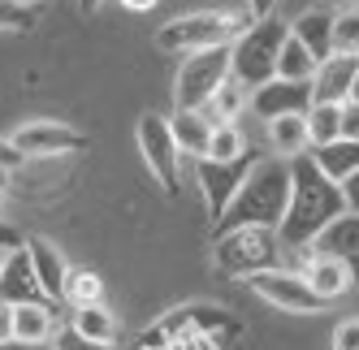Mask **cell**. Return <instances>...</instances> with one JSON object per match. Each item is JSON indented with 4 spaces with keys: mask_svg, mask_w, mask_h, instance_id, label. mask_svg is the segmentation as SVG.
<instances>
[{
    "mask_svg": "<svg viewBox=\"0 0 359 350\" xmlns=\"http://www.w3.org/2000/svg\"><path fill=\"white\" fill-rule=\"evenodd\" d=\"M342 212H346V204H342L338 182H329L316 169L312 156L290 160V204H286V216H281V225H277L281 246L307 251V246L320 238L325 225H333Z\"/></svg>",
    "mask_w": 359,
    "mask_h": 350,
    "instance_id": "6da1fadb",
    "label": "cell"
},
{
    "mask_svg": "<svg viewBox=\"0 0 359 350\" xmlns=\"http://www.w3.org/2000/svg\"><path fill=\"white\" fill-rule=\"evenodd\" d=\"M290 204V164L286 160H255V169L247 173L243 190L234 195V204L225 208V216L212 225L217 234L225 230H277Z\"/></svg>",
    "mask_w": 359,
    "mask_h": 350,
    "instance_id": "7a4b0ae2",
    "label": "cell"
},
{
    "mask_svg": "<svg viewBox=\"0 0 359 350\" xmlns=\"http://www.w3.org/2000/svg\"><path fill=\"white\" fill-rule=\"evenodd\" d=\"M290 39V22H281L277 13L255 18L251 27L229 43V78L243 91H255L277 78V57Z\"/></svg>",
    "mask_w": 359,
    "mask_h": 350,
    "instance_id": "3957f363",
    "label": "cell"
},
{
    "mask_svg": "<svg viewBox=\"0 0 359 350\" xmlns=\"http://www.w3.org/2000/svg\"><path fill=\"white\" fill-rule=\"evenodd\" d=\"M251 27L247 9H195L165 22L156 31V43L165 52H208V48H229L243 31Z\"/></svg>",
    "mask_w": 359,
    "mask_h": 350,
    "instance_id": "277c9868",
    "label": "cell"
},
{
    "mask_svg": "<svg viewBox=\"0 0 359 350\" xmlns=\"http://www.w3.org/2000/svg\"><path fill=\"white\" fill-rule=\"evenodd\" d=\"M212 264L225 277H255V272L281 268V238L277 230H225L212 238Z\"/></svg>",
    "mask_w": 359,
    "mask_h": 350,
    "instance_id": "5b68a950",
    "label": "cell"
},
{
    "mask_svg": "<svg viewBox=\"0 0 359 350\" xmlns=\"http://www.w3.org/2000/svg\"><path fill=\"white\" fill-rule=\"evenodd\" d=\"M225 83H229V48L191 52L173 78V99H177V108H203Z\"/></svg>",
    "mask_w": 359,
    "mask_h": 350,
    "instance_id": "8992f818",
    "label": "cell"
},
{
    "mask_svg": "<svg viewBox=\"0 0 359 350\" xmlns=\"http://www.w3.org/2000/svg\"><path fill=\"white\" fill-rule=\"evenodd\" d=\"M135 143H139V156L147 160L151 178L161 182L165 195H177V169H182V152H177V143L169 134V117L161 113H143L139 126H135Z\"/></svg>",
    "mask_w": 359,
    "mask_h": 350,
    "instance_id": "52a82bcc",
    "label": "cell"
},
{
    "mask_svg": "<svg viewBox=\"0 0 359 350\" xmlns=\"http://www.w3.org/2000/svg\"><path fill=\"white\" fill-rule=\"evenodd\" d=\"M255 152L238 156V160H195V178H199V195H203V204H208V220L217 225L225 216V208L234 204V195L243 190L247 182V173L255 169Z\"/></svg>",
    "mask_w": 359,
    "mask_h": 350,
    "instance_id": "ba28073f",
    "label": "cell"
},
{
    "mask_svg": "<svg viewBox=\"0 0 359 350\" xmlns=\"http://www.w3.org/2000/svg\"><path fill=\"white\" fill-rule=\"evenodd\" d=\"M9 147L22 160H53V156H69V152H83L87 134L61 126V121H27L9 134Z\"/></svg>",
    "mask_w": 359,
    "mask_h": 350,
    "instance_id": "9c48e42d",
    "label": "cell"
},
{
    "mask_svg": "<svg viewBox=\"0 0 359 350\" xmlns=\"http://www.w3.org/2000/svg\"><path fill=\"white\" fill-rule=\"evenodd\" d=\"M251 294H260L269 307H281V312H320L325 303L312 294V286L303 281V272H290V268H269V272H255L247 277Z\"/></svg>",
    "mask_w": 359,
    "mask_h": 350,
    "instance_id": "30bf717a",
    "label": "cell"
},
{
    "mask_svg": "<svg viewBox=\"0 0 359 350\" xmlns=\"http://www.w3.org/2000/svg\"><path fill=\"white\" fill-rule=\"evenodd\" d=\"M247 108L255 113L269 126V121L286 117V113H307L312 108V83H286V78H273L264 87L247 91Z\"/></svg>",
    "mask_w": 359,
    "mask_h": 350,
    "instance_id": "8fae6325",
    "label": "cell"
},
{
    "mask_svg": "<svg viewBox=\"0 0 359 350\" xmlns=\"http://www.w3.org/2000/svg\"><path fill=\"white\" fill-rule=\"evenodd\" d=\"M22 251H27V260L35 268V281L48 294V303L53 307L65 303V272H69V264L61 255V246L53 238H22Z\"/></svg>",
    "mask_w": 359,
    "mask_h": 350,
    "instance_id": "7c38bea8",
    "label": "cell"
},
{
    "mask_svg": "<svg viewBox=\"0 0 359 350\" xmlns=\"http://www.w3.org/2000/svg\"><path fill=\"white\" fill-rule=\"evenodd\" d=\"M312 255H329V260H338L355 272V281H359V212H342L333 225H325L320 238L307 246Z\"/></svg>",
    "mask_w": 359,
    "mask_h": 350,
    "instance_id": "4fadbf2b",
    "label": "cell"
},
{
    "mask_svg": "<svg viewBox=\"0 0 359 350\" xmlns=\"http://www.w3.org/2000/svg\"><path fill=\"white\" fill-rule=\"evenodd\" d=\"M303 281L312 286V294L320 298V303H338V298H346L355 290V272L338 260H329V255H312L307 251L303 255Z\"/></svg>",
    "mask_w": 359,
    "mask_h": 350,
    "instance_id": "5bb4252c",
    "label": "cell"
},
{
    "mask_svg": "<svg viewBox=\"0 0 359 350\" xmlns=\"http://www.w3.org/2000/svg\"><path fill=\"white\" fill-rule=\"evenodd\" d=\"M355 74H359V57L333 52L329 61H320L316 74H312V104H346L351 87H355Z\"/></svg>",
    "mask_w": 359,
    "mask_h": 350,
    "instance_id": "9a60e30c",
    "label": "cell"
},
{
    "mask_svg": "<svg viewBox=\"0 0 359 350\" xmlns=\"http://www.w3.org/2000/svg\"><path fill=\"white\" fill-rule=\"evenodd\" d=\"M0 303H9V307H31V303H48V294L39 290L35 281V268L27 260V251H9V264L5 272H0Z\"/></svg>",
    "mask_w": 359,
    "mask_h": 350,
    "instance_id": "2e32d148",
    "label": "cell"
},
{
    "mask_svg": "<svg viewBox=\"0 0 359 350\" xmlns=\"http://www.w3.org/2000/svg\"><path fill=\"white\" fill-rule=\"evenodd\" d=\"M57 307L53 303H31V307H13V342L22 346H53L57 337Z\"/></svg>",
    "mask_w": 359,
    "mask_h": 350,
    "instance_id": "e0dca14e",
    "label": "cell"
},
{
    "mask_svg": "<svg viewBox=\"0 0 359 350\" xmlns=\"http://www.w3.org/2000/svg\"><path fill=\"white\" fill-rule=\"evenodd\" d=\"M169 134L177 143V152L203 160V156H208V143H212V121L203 117L199 108H177L169 117Z\"/></svg>",
    "mask_w": 359,
    "mask_h": 350,
    "instance_id": "ac0fdd59",
    "label": "cell"
},
{
    "mask_svg": "<svg viewBox=\"0 0 359 350\" xmlns=\"http://www.w3.org/2000/svg\"><path fill=\"white\" fill-rule=\"evenodd\" d=\"M269 143H273V156L277 160H299L312 152V139H307V113H286L269 121Z\"/></svg>",
    "mask_w": 359,
    "mask_h": 350,
    "instance_id": "d6986e66",
    "label": "cell"
},
{
    "mask_svg": "<svg viewBox=\"0 0 359 350\" xmlns=\"http://www.w3.org/2000/svg\"><path fill=\"white\" fill-rule=\"evenodd\" d=\"M290 35L307 48V52H312V61H316V65L333 57V13H325V9L299 13V18L290 22Z\"/></svg>",
    "mask_w": 359,
    "mask_h": 350,
    "instance_id": "ffe728a7",
    "label": "cell"
},
{
    "mask_svg": "<svg viewBox=\"0 0 359 350\" xmlns=\"http://www.w3.org/2000/svg\"><path fill=\"white\" fill-rule=\"evenodd\" d=\"M69 329L79 333V337H87V342H95V346H113V342L121 337L117 316H113L104 303H91V307H69Z\"/></svg>",
    "mask_w": 359,
    "mask_h": 350,
    "instance_id": "44dd1931",
    "label": "cell"
},
{
    "mask_svg": "<svg viewBox=\"0 0 359 350\" xmlns=\"http://www.w3.org/2000/svg\"><path fill=\"white\" fill-rule=\"evenodd\" d=\"M316 160V169L325 173L329 182H346L351 173L359 169V143H346V139H338V143H325V147H312L307 152Z\"/></svg>",
    "mask_w": 359,
    "mask_h": 350,
    "instance_id": "7402d4cb",
    "label": "cell"
},
{
    "mask_svg": "<svg viewBox=\"0 0 359 350\" xmlns=\"http://www.w3.org/2000/svg\"><path fill=\"white\" fill-rule=\"evenodd\" d=\"M104 303V277L95 268H69L65 272V307H91Z\"/></svg>",
    "mask_w": 359,
    "mask_h": 350,
    "instance_id": "603a6c76",
    "label": "cell"
},
{
    "mask_svg": "<svg viewBox=\"0 0 359 350\" xmlns=\"http://www.w3.org/2000/svg\"><path fill=\"white\" fill-rule=\"evenodd\" d=\"M243 104H247V91L234 83V78H229L212 99H208V104H203L199 113L203 117H208L212 121V126H234V121H238V113H243Z\"/></svg>",
    "mask_w": 359,
    "mask_h": 350,
    "instance_id": "cb8c5ba5",
    "label": "cell"
},
{
    "mask_svg": "<svg viewBox=\"0 0 359 350\" xmlns=\"http://www.w3.org/2000/svg\"><path fill=\"white\" fill-rule=\"evenodd\" d=\"M307 139H312V147L338 143L342 139V104H312L307 108Z\"/></svg>",
    "mask_w": 359,
    "mask_h": 350,
    "instance_id": "d4e9b609",
    "label": "cell"
},
{
    "mask_svg": "<svg viewBox=\"0 0 359 350\" xmlns=\"http://www.w3.org/2000/svg\"><path fill=\"white\" fill-rule=\"evenodd\" d=\"M312 74H316V61L312 52L290 35L286 48H281V57H277V78H286V83H312Z\"/></svg>",
    "mask_w": 359,
    "mask_h": 350,
    "instance_id": "484cf974",
    "label": "cell"
},
{
    "mask_svg": "<svg viewBox=\"0 0 359 350\" xmlns=\"http://www.w3.org/2000/svg\"><path fill=\"white\" fill-rule=\"evenodd\" d=\"M247 152L251 147H247V134L238 126H212V143H208V156L203 160H238Z\"/></svg>",
    "mask_w": 359,
    "mask_h": 350,
    "instance_id": "4316f807",
    "label": "cell"
},
{
    "mask_svg": "<svg viewBox=\"0 0 359 350\" xmlns=\"http://www.w3.org/2000/svg\"><path fill=\"white\" fill-rule=\"evenodd\" d=\"M333 52L338 57H359V9L333 13Z\"/></svg>",
    "mask_w": 359,
    "mask_h": 350,
    "instance_id": "83f0119b",
    "label": "cell"
},
{
    "mask_svg": "<svg viewBox=\"0 0 359 350\" xmlns=\"http://www.w3.org/2000/svg\"><path fill=\"white\" fill-rule=\"evenodd\" d=\"M35 9H27L22 0H0V31H31Z\"/></svg>",
    "mask_w": 359,
    "mask_h": 350,
    "instance_id": "f1b7e54d",
    "label": "cell"
},
{
    "mask_svg": "<svg viewBox=\"0 0 359 350\" xmlns=\"http://www.w3.org/2000/svg\"><path fill=\"white\" fill-rule=\"evenodd\" d=\"M53 350H113V346H95V342L79 337L74 329H61V333L53 337Z\"/></svg>",
    "mask_w": 359,
    "mask_h": 350,
    "instance_id": "f546056e",
    "label": "cell"
},
{
    "mask_svg": "<svg viewBox=\"0 0 359 350\" xmlns=\"http://www.w3.org/2000/svg\"><path fill=\"white\" fill-rule=\"evenodd\" d=\"M333 350H359V320H342L333 329Z\"/></svg>",
    "mask_w": 359,
    "mask_h": 350,
    "instance_id": "4dcf8cb0",
    "label": "cell"
},
{
    "mask_svg": "<svg viewBox=\"0 0 359 350\" xmlns=\"http://www.w3.org/2000/svg\"><path fill=\"white\" fill-rule=\"evenodd\" d=\"M342 139L346 143H359V104H342Z\"/></svg>",
    "mask_w": 359,
    "mask_h": 350,
    "instance_id": "1f68e13d",
    "label": "cell"
},
{
    "mask_svg": "<svg viewBox=\"0 0 359 350\" xmlns=\"http://www.w3.org/2000/svg\"><path fill=\"white\" fill-rule=\"evenodd\" d=\"M338 190H342V204H346V212H359V169L351 173L346 182H338Z\"/></svg>",
    "mask_w": 359,
    "mask_h": 350,
    "instance_id": "d6a6232c",
    "label": "cell"
},
{
    "mask_svg": "<svg viewBox=\"0 0 359 350\" xmlns=\"http://www.w3.org/2000/svg\"><path fill=\"white\" fill-rule=\"evenodd\" d=\"M9 342H13V307L0 303V346H9Z\"/></svg>",
    "mask_w": 359,
    "mask_h": 350,
    "instance_id": "836d02e7",
    "label": "cell"
},
{
    "mask_svg": "<svg viewBox=\"0 0 359 350\" xmlns=\"http://www.w3.org/2000/svg\"><path fill=\"white\" fill-rule=\"evenodd\" d=\"M22 164V156L13 152V147H9V139H0V169H5V173H13Z\"/></svg>",
    "mask_w": 359,
    "mask_h": 350,
    "instance_id": "e575fe53",
    "label": "cell"
},
{
    "mask_svg": "<svg viewBox=\"0 0 359 350\" xmlns=\"http://www.w3.org/2000/svg\"><path fill=\"white\" fill-rule=\"evenodd\" d=\"M0 246H9V251H18V246H22V234L13 230V225H5V220H0Z\"/></svg>",
    "mask_w": 359,
    "mask_h": 350,
    "instance_id": "d590c367",
    "label": "cell"
},
{
    "mask_svg": "<svg viewBox=\"0 0 359 350\" xmlns=\"http://www.w3.org/2000/svg\"><path fill=\"white\" fill-rule=\"evenodd\" d=\"M273 5H277V0H247L251 22H255V18H269V13H273Z\"/></svg>",
    "mask_w": 359,
    "mask_h": 350,
    "instance_id": "8d00e7d4",
    "label": "cell"
},
{
    "mask_svg": "<svg viewBox=\"0 0 359 350\" xmlns=\"http://www.w3.org/2000/svg\"><path fill=\"white\" fill-rule=\"evenodd\" d=\"M121 5H126V9H130V13H147V9H156V5H161V0H121Z\"/></svg>",
    "mask_w": 359,
    "mask_h": 350,
    "instance_id": "74e56055",
    "label": "cell"
},
{
    "mask_svg": "<svg viewBox=\"0 0 359 350\" xmlns=\"http://www.w3.org/2000/svg\"><path fill=\"white\" fill-rule=\"evenodd\" d=\"M9 182H13V178H9L5 169H0V208H5V199H9Z\"/></svg>",
    "mask_w": 359,
    "mask_h": 350,
    "instance_id": "f35d334b",
    "label": "cell"
},
{
    "mask_svg": "<svg viewBox=\"0 0 359 350\" xmlns=\"http://www.w3.org/2000/svg\"><path fill=\"white\" fill-rule=\"evenodd\" d=\"M0 350H53V346H22V342H9V346H0Z\"/></svg>",
    "mask_w": 359,
    "mask_h": 350,
    "instance_id": "ab89813d",
    "label": "cell"
},
{
    "mask_svg": "<svg viewBox=\"0 0 359 350\" xmlns=\"http://www.w3.org/2000/svg\"><path fill=\"white\" fill-rule=\"evenodd\" d=\"M100 5H104V0H79V9H83V13H95Z\"/></svg>",
    "mask_w": 359,
    "mask_h": 350,
    "instance_id": "60d3db41",
    "label": "cell"
},
{
    "mask_svg": "<svg viewBox=\"0 0 359 350\" xmlns=\"http://www.w3.org/2000/svg\"><path fill=\"white\" fill-rule=\"evenodd\" d=\"M351 104H359V74H355V87H351Z\"/></svg>",
    "mask_w": 359,
    "mask_h": 350,
    "instance_id": "b9f144b4",
    "label": "cell"
},
{
    "mask_svg": "<svg viewBox=\"0 0 359 350\" xmlns=\"http://www.w3.org/2000/svg\"><path fill=\"white\" fill-rule=\"evenodd\" d=\"M5 264H9V246H0V272H5Z\"/></svg>",
    "mask_w": 359,
    "mask_h": 350,
    "instance_id": "7bdbcfd3",
    "label": "cell"
},
{
    "mask_svg": "<svg viewBox=\"0 0 359 350\" xmlns=\"http://www.w3.org/2000/svg\"><path fill=\"white\" fill-rule=\"evenodd\" d=\"M22 5H27V9H43V5H48V0H22Z\"/></svg>",
    "mask_w": 359,
    "mask_h": 350,
    "instance_id": "ee69618b",
    "label": "cell"
}]
</instances>
